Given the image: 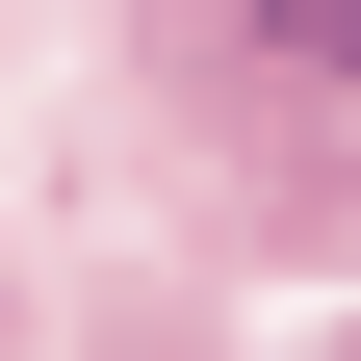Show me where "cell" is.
Instances as JSON below:
<instances>
[{
  "instance_id": "obj_1",
  "label": "cell",
  "mask_w": 361,
  "mask_h": 361,
  "mask_svg": "<svg viewBox=\"0 0 361 361\" xmlns=\"http://www.w3.org/2000/svg\"><path fill=\"white\" fill-rule=\"evenodd\" d=\"M258 26H284V52H336V78H361V0H258Z\"/></svg>"
}]
</instances>
